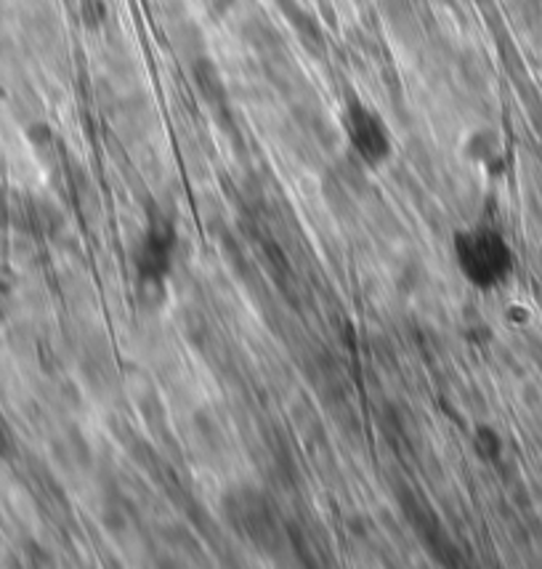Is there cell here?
Segmentation results:
<instances>
[{"mask_svg": "<svg viewBox=\"0 0 542 569\" xmlns=\"http://www.w3.org/2000/svg\"><path fill=\"white\" fill-rule=\"evenodd\" d=\"M9 447H11V439H9V429H6L3 421H0V460L9 456Z\"/></svg>", "mask_w": 542, "mask_h": 569, "instance_id": "7", "label": "cell"}, {"mask_svg": "<svg viewBox=\"0 0 542 569\" xmlns=\"http://www.w3.org/2000/svg\"><path fill=\"white\" fill-rule=\"evenodd\" d=\"M227 511L237 530L245 532L248 540H253V543H263V540L274 535V511H271V506L259 492H240V496L229 500Z\"/></svg>", "mask_w": 542, "mask_h": 569, "instance_id": "4", "label": "cell"}, {"mask_svg": "<svg viewBox=\"0 0 542 569\" xmlns=\"http://www.w3.org/2000/svg\"><path fill=\"white\" fill-rule=\"evenodd\" d=\"M343 133L349 141L351 152L357 154L364 166L381 168L394 154V139L391 128L372 107L362 101H351L343 112Z\"/></svg>", "mask_w": 542, "mask_h": 569, "instance_id": "2", "label": "cell"}, {"mask_svg": "<svg viewBox=\"0 0 542 569\" xmlns=\"http://www.w3.org/2000/svg\"><path fill=\"white\" fill-rule=\"evenodd\" d=\"M175 253V232L165 219H154L141 234L139 248H136V272L144 288L162 290L173 267Z\"/></svg>", "mask_w": 542, "mask_h": 569, "instance_id": "3", "label": "cell"}, {"mask_svg": "<svg viewBox=\"0 0 542 569\" xmlns=\"http://www.w3.org/2000/svg\"><path fill=\"white\" fill-rule=\"evenodd\" d=\"M458 272L476 290H494L511 280L516 269L511 242L498 229L471 227L455 234L452 240Z\"/></svg>", "mask_w": 542, "mask_h": 569, "instance_id": "1", "label": "cell"}, {"mask_svg": "<svg viewBox=\"0 0 542 569\" xmlns=\"http://www.w3.org/2000/svg\"><path fill=\"white\" fill-rule=\"evenodd\" d=\"M6 315H9V288L0 284V322L6 320Z\"/></svg>", "mask_w": 542, "mask_h": 569, "instance_id": "8", "label": "cell"}, {"mask_svg": "<svg viewBox=\"0 0 542 569\" xmlns=\"http://www.w3.org/2000/svg\"><path fill=\"white\" fill-rule=\"evenodd\" d=\"M465 149H469V158L479 160V162H490L500 154V139L494 137L492 131H476L469 139Z\"/></svg>", "mask_w": 542, "mask_h": 569, "instance_id": "5", "label": "cell"}, {"mask_svg": "<svg viewBox=\"0 0 542 569\" xmlns=\"http://www.w3.org/2000/svg\"><path fill=\"white\" fill-rule=\"evenodd\" d=\"M473 447H476L479 458L494 460L500 456V447H503V442H500V437L494 433V429H490V426H479L476 437H473Z\"/></svg>", "mask_w": 542, "mask_h": 569, "instance_id": "6", "label": "cell"}]
</instances>
